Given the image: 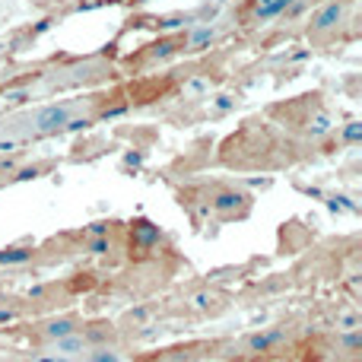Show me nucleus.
I'll return each mask as SVG.
<instances>
[{
    "mask_svg": "<svg viewBox=\"0 0 362 362\" xmlns=\"http://www.w3.org/2000/svg\"><path fill=\"white\" fill-rule=\"evenodd\" d=\"M344 4L340 0H331V4H325L318 13H315L312 19V32L315 35H327V32H334L340 23H344Z\"/></svg>",
    "mask_w": 362,
    "mask_h": 362,
    "instance_id": "f257e3e1",
    "label": "nucleus"
},
{
    "mask_svg": "<svg viewBox=\"0 0 362 362\" xmlns=\"http://www.w3.org/2000/svg\"><path fill=\"white\" fill-rule=\"evenodd\" d=\"M159 245V226H153L150 219H137L131 223V248L134 251H150Z\"/></svg>",
    "mask_w": 362,
    "mask_h": 362,
    "instance_id": "f03ea898",
    "label": "nucleus"
},
{
    "mask_svg": "<svg viewBox=\"0 0 362 362\" xmlns=\"http://www.w3.org/2000/svg\"><path fill=\"white\" fill-rule=\"evenodd\" d=\"M213 210H216L219 216H235V213H245V210H248V194H242V191H219L216 197H213Z\"/></svg>",
    "mask_w": 362,
    "mask_h": 362,
    "instance_id": "7ed1b4c3",
    "label": "nucleus"
},
{
    "mask_svg": "<svg viewBox=\"0 0 362 362\" xmlns=\"http://www.w3.org/2000/svg\"><path fill=\"white\" fill-rule=\"evenodd\" d=\"M70 121V112H67V105H48V108H42V112L35 115V127L42 134H51V131H61L64 124Z\"/></svg>",
    "mask_w": 362,
    "mask_h": 362,
    "instance_id": "20e7f679",
    "label": "nucleus"
},
{
    "mask_svg": "<svg viewBox=\"0 0 362 362\" xmlns=\"http://www.w3.org/2000/svg\"><path fill=\"white\" fill-rule=\"evenodd\" d=\"M283 340H286V331H283V327L267 331V334H251V337L245 340V350L248 353H270L276 344H283Z\"/></svg>",
    "mask_w": 362,
    "mask_h": 362,
    "instance_id": "39448f33",
    "label": "nucleus"
},
{
    "mask_svg": "<svg viewBox=\"0 0 362 362\" xmlns=\"http://www.w3.org/2000/svg\"><path fill=\"white\" fill-rule=\"evenodd\" d=\"M293 4H296V0H257V4H255V19H257V23L274 19V16H280V13H286Z\"/></svg>",
    "mask_w": 362,
    "mask_h": 362,
    "instance_id": "423d86ee",
    "label": "nucleus"
},
{
    "mask_svg": "<svg viewBox=\"0 0 362 362\" xmlns=\"http://www.w3.org/2000/svg\"><path fill=\"white\" fill-rule=\"evenodd\" d=\"M76 327H80V321L76 318H54L45 325V337L48 340H57V337H67V334H76Z\"/></svg>",
    "mask_w": 362,
    "mask_h": 362,
    "instance_id": "0eeeda50",
    "label": "nucleus"
},
{
    "mask_svg": "<svg viewBox=\"0 0 362 362\" xmlns=\"http://www.w3.org/2000/svg\"><path fill=\"white\" fill-rule=\"evenodd\" d=\"M213 35H216V29H213V25H197V29H191V35H187L185 48H187V51H200V48H206V45L213 42Z\"/></svg>",
    "mask_w": 362,
    "mask_h": 362,
    "instance_id": "6e6552de",
    "label": "nucleus"
},
{
    "mask_svg": "<svg viewBox=\"0 0 362 362\" xmlns=\"http://www.w3.org/2000/svg\"><path fill=\"white\" fill-rule=\"evenodd\" d=\"M89 346L86 337H80V334H67V337H57L54 340V350L57 353H83Z\"/></svg>",
    "mask_w": 362,
    "mask_h": 362,
    "instance_id": "1a4fd4ad",
    "label": "nucleus"
},
{
    "mask_svg": "<svg viewBox=\"0 0 362 362\" xmlns=\"http://www.w3.org/2000/svg\"><path fill=\"white\" fill-rule=\"evenodd\" d=\"M32 261V248H6L0 251V264H25Z\"/></svg>",
    "mask_w": 362,
    "mask_h": 362,
    "instance_id": "9d476101",
    "label": "nucleus"
},
{
    "mask_svg": "<svg viewBox=\"0 0 362 362\" xmlns=\"http://www.w3.org/2000/svg\"><path fill=\"white\" fill-rule=\"evenodd\" d=\"M327 131H331V118H327L325 112H318L312 121H308V134H312V137H325Z\"/></svg>",
    "mask_w": 362,
    "mask_h": 362,
    "instance_id": "9b49d317",
    "label": "nucleus"
},
{
    "mask_svg": "<svg viewBox=\"0 0 362 362\" xmlns=\"http://www.w3.org/2000/svg\"><path fill=\"white\" fill-rule=\"evenodd\" d=\"M359 325H362V318L356 312H340L337 315V331H359Z\"/></svg>",
    "mask_w": 362,
    "mask_h": 362,
    "instance_id": "f8f14e48",
    "label": "nucleus"
},
{
    "mask_svg": "<svg viewBox=\"0 0 362 362\" xmlns=\"http://www.w3.org/2000/svg\"><path fill=\"white\" fill-rule=\"evenodd\" d=\"M89 362H121V356L115 350H108V346H95V350L89 353Z\"/></svg>",
    "mask_w": 362,
    "mask_h": 362,
    "instance_id": "ddd939ff",
    "label": "nucleus"
},
{
    "mask_svg": "<svg viewBox=\"0 0 362 362\" xmlns=\"http://www.w3.org/2000/svg\"><path fill=\"white\" fill-rule=\"evenodd\" d=\"M86 248L93 251V255H105V251H112V238H108V235H93Z\"/></svg>",
    "mask_w": 362,
    "mask_h": 362,
    "instance_id": "4468645a",
    "label": "nucleus"
},
{
    "mask_svg": "<svg viewBox=\"0 0 362 362\" xmlns=\"http://www.w3.org/2000/svg\"><path fill=\"white\" fill-rule=\"evenodd\" d=\"M359 137H362V124H359V121L346 124V131H344V140H346V144H356Z\"/></svg>",
    "mask_w": 362,
    "mask_h": 362,
    "instance_id": "2eb2a0df",
    "label": "nucleus"
},
{
    "mask_svg": "<svg viewBox=\"0 0 362 362\" xmlns=\"http://www.w3.org/2000/svg\"><path fill=\"white\" fill-rule=\"evenodd\" d=\"M169 54H175V42H159L153 48V57H169Z\"/></svg>",
    "mask_w": 362,
    "mask_h": 362,
    "instance_id": "dca6fc26",
    "label": "nucleus"
},
{
    "mask_svg": "<svg viewBox=\"0 0 362 362\" xmlns=\"http://www.w3.org/2000/svg\"><path fill=\"white\" fill-rule=\"evenodd\" d=\"M181 23H187V19H181V16H172V19H165V29H175V25H181Z\"/></svg>",
    "mask_w": 362,
    "mask_h": 362,
    "instance_id": "f3484780",
    "label": "nucleus"
},
{
    "mask_svg": "<svg viewBox=\"0 0 362 362\" xmlns=\"http://www.w3.org/2000/svg\"><path fill=\"white\" fill-rule=\"evenodd\" d=\"M16 318V312H13V308H0V321H13Z\"/></svg>",
    "mask_w": 362,
    "mask_h": 362,
    "instance_id": "a211bd4d",
    "label": "nucleus"
}]
</instances>
